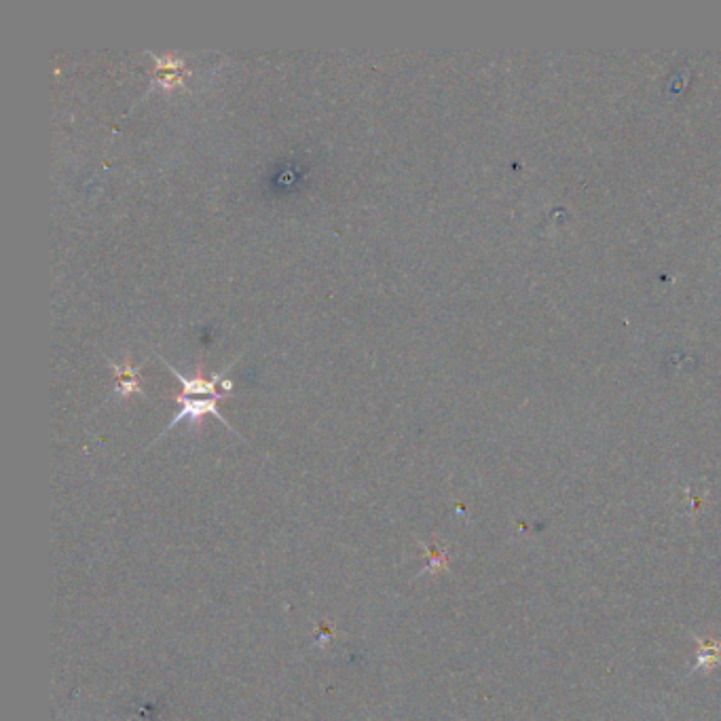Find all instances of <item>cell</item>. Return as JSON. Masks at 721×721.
Wrapping results in <instances>:
<instances>
[{
	"mask_svg": "<svg viewBox=\"0 0 721 721\" xmlns=\"http://www.w3.org/2000/svg\"><path fill=\"white\" fill-rule=\"evenodd\" d=\"M149 55L155 62L151 89H163L168 91V94H172V91L184 87V83H187V79L191 77V70L187 68V62H184L182 55L174 51H168L163 55L149 51Z\"/></svg>",
	"mask_w": 721,
	"mask_h": 721,
	"instance_id": "1",
	"label": "cell"
},
{
	"mask_svg": "<svg viewBox=\"0 0 721 721\" xmlns=\"http://www.w3.org/2000/svg\"><path fill=\"white\" fill-rule=\"evenodd\" d=\"M161 362L168 366V371L174 373V377L182 383V394L184 396H203V398H229L233 394V379L227 377V373H220L214 377H203V375H195V377H184L180 371L165 360L163 356H159Z\"/></svg>",
	"mask_w": 721,
	"mask_h": 721,
	"instance_id": "2",
	"label": "cell"
},
{
	"mask_svg": "<svg viewBox=\"0 0 721 721\" xmlns=\"http://www.w3.org/2000/svg\"><path fill=\"white\" fill-rule=\"evenodd\" d=\"M176 402L180 404V413L172 419V423H168V428H165V430L161 432V436H165L170 430H174L176 425H178L180 421H184V419L197 425L206 415H214L220 423H225L231 432H235L233 425L223 417V413H220V409H218V402H220V400H218V398H203V396H184V394H180V396H176ZM235 434H237V432H235ZM161 436H159V438H161Z\"/></svg>",
	"mask_w": 721,
	"mask_h": 721,
	"instance_id": "3",
	"label": "cell"
},
{
	"mask_svg": "<svg viewBox=\"0 0 721 721\" xmlns=\"http://www.w3.org/2000/svg\"><path fill=\"white\" fill-rule=\"evenodd\" d=\"M106 362L110 364V368H113L115 373V392L119 398H129V396H144L142 392V375H140V368L142 364L134 366L132 358H129V354L117 364L110 358H106Z\"/></svg>",
	"mask_w": 721,
	"mask_h": 721,
	"instance_id": "4",
	"label": "cell"
}]
</instances>
